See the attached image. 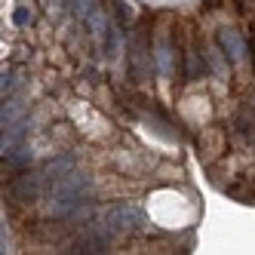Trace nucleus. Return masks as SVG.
I'll list each match as a JSON object with an SVG mask.
<instances>
[{
  "instance_id": "nucleus-2",
  "label": "nucleus",
  "mask_w": 255,
  "mask_h": 255,
  "mask_svg": "<svg viewBox=\"0 0 255 255\" xmlns=\"http://www.w3.org/2000/svg\"><path fill=\"white\" fill-rule=\"evenodd\" d=\"M102 228L108 234H123V231H135L141 228V212L129 203H117L102 215Z\"/></svg>"
},
{
  "instance_id": "nucleus-4",
  "label": "nucleus",
  "mask_w": 255,
  "mask_h": 255,
  "mask_svg": "<svg viewBox=\"0 0 255 255\" xmlns=\"http://www.w3.org/2000/svg\"><path fill=\"white\" fill-rule=\"evenodd\" d=\"M218 46L225 49V56L231 62H243L246 59V43H243V37L234 28H222V31H218Z\"/></svg>"
},
{
  "instance_id": "nucleus-13",
  "label": "nucleus",
  "mask_w": 255,
  "mask_h": 255,
  "mask_svg": "<svg viewBox=\"0 0 255 255\" xmlns=\"http://www.w3.org/2000/svg\"><path fill=\"white\" fill-rule=\"evenodd\" d=\"M68 3H77V0H68Z\"/></svg>"
},
{
  "instance_id": "nucleus-8",
  "label": "nucleus",
  "mask_w": 255,
  "mask_h": 255,
  "mask_svg": "<svg viewBox=\"0 0 255 255\" xmlns=\"http://www.w3.org/2000/svg\"><path fill=\"white\" fill-rule=\"evenodd\" d=\"M22 114H25V105L12 99L9 105H3V111H0V123L9 126V123H15V120H22Z\"/></svg>"
},
{
  "instance_id": "nucleus-3",
  "label": "nucleus",
  "mask_w": 255,
  "mask_h": 255,
  "mask_svg": "<svg viewBox=\"0 0 255 255\" xmlns=\"http://www.w3.org/2000/svg\"><path fill=\"white\" fill-rule=\"evenodd\" d=\"M43 181H46L43 172H25V175H19V178L9 185V194H12L15 200H22V203H28V200H37Z\"/></svg>"
},
{
  "instance_id": "nucleus-6",
  "label": "nucleus",
  "mask_w": 255,
  "mask_h": 255,
  "mask_svg": "<svg viewBox=\"0 0 255 255\" xmlns=\"http://www.w3.org/2000/svg\"><path fill=\"white\" fill-rule=\"evenodd\" d=\"M28 132V120L22 117V120H15V123H9V126H3V141H0V151L3 154H9L15 144H19V138Z\"/></svg>"
},
{
  "instance_id": "nucleus-5",
  "label": "nucleus",
  "mask_w": 255,
  "mask_h": 255,
  "mask_svg": "<svg viewBox=\"0 0 255 255\" xmlns=\"http://www.w3.org/2000/svg\"><path fill=\"white\" fill-rule=\"evenodd\" d=\"M74 166H77V160L65 154V157H52V160H46V166H43L40 172H43L46 181H59V178H65V175L74 172Z\"/></svg>"
},
{
  "instance_id": "nucleus-12",
  "label": "nucleus",
  "mask_w": 255,
  "mask_h": 255,
  "mask_svg": "<svg viewBox=\"0 0 255 255\" xmlns=\"http://www.w3.org/2000/svg\"><path fill=\"white\" fill-rule=\"evenodd\" d=\"M12 86H15V74H12V71H9V74L3 71V80H0V89H3V96H6V89H12Z\"/></svg>"
},
{
  "instance_id": "nucleus-10",
  "label": "nucleus",
  "mask_w": 255,
  "mask_h": 255,
  "mask_svg": "<svg viewBox=\"0 0 255 255\" xmlns=\"http://www.w3.org/2000/svg\"><path fill=\"white\" fill-rule=\"evenodd\" d=\"M12 22H15V25H28V22H31V9H28V6H15Z\"/></svg>"
},
{
  "instance_id": "nucleus-9",
  "label": "nucleus",
  "mask_w": 255,
  "mask_h": 255,
  "mask_svg": "<svg viewBox=\"0 0 255 255\" xmlns=\"http://www.w3.org/2000/svg\"><path fill=\"white\" fill-rule=\"evenodd\" d=\"M99 3H96V0H77V15H80V19H89V12H93Z\"/></svg>"
},
{
  "instance_id": "nucleus-7",
  "label": "nucleus",
  "mask_w": 255,
  "mask_h": 255,
  "mask_svg": "<svg viewBox=\"0 0 255 255\" xmlns=\"http://www.w3.org/2000/svg\"><path fill=\"white\" fill-rule=\"evenodd\" d=\"M144 71H148V52H144L141 40H135L132 43V74H135V80L144 77Z\"/></svg>"
},
{
  "instance_id": "nucleus-1",
  "label": "nucleus",
  "mask_w": 255,
  "mask_h": 255,
  "mask_svg": "<svg viewBox=\"0 0 255 255\" xmlns=\"http://www.w3.org/2000/svg\"><path fill=\"white\" fill-rule=\"evenodd\" d=\"M89 191V178L80 172H71L59 181H52V200H49V215H68L71 209L80 206V194Z\"/></svg>"
},
{
  "instance_id": "nucleus-11",
  "label": "nucleus",
  "mask_w": 255,
  "mask_h": 255,
  "mask_svg": "<svg viewBox=\"0 0 255 255\" xmlns=\"http://www.w3.org/2000/svg\"><path fill=\"white\" fill-rule=\"evenodd\" d=\"M6 157H9L12 166H19V163H25V160H28V148H19V154H6Z\"/></svg>"
}]
</instances>
